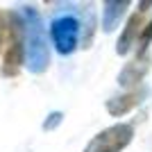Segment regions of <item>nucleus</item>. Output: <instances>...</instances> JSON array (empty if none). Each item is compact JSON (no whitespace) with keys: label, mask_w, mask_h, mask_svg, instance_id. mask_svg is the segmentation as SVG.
I'll return each instance as SVG.
<instances>
[{"label":"nucleus","mask_w":152,"mask_h":152,"mask_svg":"<svg viewBox=\"0 0 152 152\" xmlns=\"http://www.w3.org/2000/svg\"><path fill=\"white\" fill-rule=\"evenodd\" d=\"M23 48H25V66L30 73L39 75L50 66V45L45 39V27L34 7L23 9Z\"/></svg>","instance_id":"obj_1"},{"label":"nucleus","mask_w":152,"mask_h":152,"mask_svg":"<svg viewBox=\"0 0 152 152\" xmlns=\"http://www.w3.org/2000/svg\"><path fill=\"white\" fill-rule=\"evenodd\" d=\"M25 66V48H23V18L20 14L9 12V30L5 41V59L0 73L5 77H16Z\"/></svg>","instance_id":"obj_2"},{"label":"nucleus","mask_w":152,"mask_h":152,"mask_svg":"<svg viewBox=\"0 0 152 152\" xmlns=\"http://www.w3.org/2000/svg\"><path fill=\"white\" fill-rule=\"evenodd\" d=\"M132 136L134 127L129 123H118V125H111L102 129L100 134H95L84 152H123L132 143Z\"/></svg>","instance_id":"obj_3"},{"label":"nucleus","mask_w":152,"mask_h":152,"mask_svg":"<svg viewBox=\"0 0 152 152\" xmlns=\"http://www.w3.org/2000/svg\"><path fill=\"white\" fill-rule=\"evenodd\" d=\"M50 39L59 55H73L80 45V20L70 14L52 18L50 23Z\"/></svg>","instance_id":"obj_4"},{"label":"nucleus","mask_w":152,"mask_h":152,"mask_svg":"<svg viewBox=\"0 0 152 152\" xmlns=\"http://www.w3.org/2000/svg\"><path fill=\"white\" fill-rule=\"evenodd\" d=\"M150 7H152V2H141V5L136 7V12L129 16V20L125 23V30H123L121 39H118V45H116L118 55H127V52L136 45V41H139L143 27L148 25V14H150Z\"/></svg>","instance_id":"obj_5"},{"label":"nucleus","mask_w":152,"mask_h":152,"mask_svg":"<svg viewBox=\"0 0 152 152\" xmlns=\"http://www.w3.org/2000/svg\"><path fill=\"white\" fill-rule=\"evenodd\" d=\"M148 68H150V57L148 55H136L123 68L121 77H118V84H123V86H136V84H141V80L145 77Z\"/></svg>","instance_id":"obj_6"},{"label":"nucleus","mask_w":152,"mask_h":152,"mask_svg":"<svg viewBox=\"0 0 152 152\" xmlns=\"http://www.w3.org/2000/svg\"><path fill=\"white\" fill-rule=\"evenodd\" d=\"M143 95H145V89H132L127 91V93L118 95V98H111V100L107 102V111L111 116H125L129 114L134 107H139V102L143 100Z\"/></svg>","instance_id":"obj_7"},{"label":"nucleus","mask_w":152,"mask_h":152,"mask_svg":"<svg viewBox=\"0 0 152 152\" xmlns=\"http://www.w3.org/2000/svg\"><path fill=\"white\" fill-rule=\"evenodd\" d=\"M127 7H129L127 0H123V2H116V0L102 2V27H104V32H114L116 30V25H118L121 18L125 16Z\"/></svg>","instance_id":"obj_8"},{"label":"nucleus","mask_w":152,"mask_h":152,"mask_svg":"<svg viewBox=\"0 0 152 152\" xmlns=\"http://www.w3.org/2000/svg\"><path fill=\"white\" fill-rule=\"evenodd\" d=\"M7 30H9V12H5V9H0V52L5 50Z\"/></svg>","instance_id":"obj_9"},{"label":"nucleus","mask_w":152,"mask_h":152,"mask_svg":"<svg viewBox=\"0 0 152 152\" xmlns=\"http://www.w3.org/2000/svg\"><path fill=\"white\" fill-rule=\"evenodd\" d=\"M59 118H61V114H59V111H55V114H52L50 116V123H45V129H52V127H55V125H57V123H59Z\"/></svg>","instance_id":"obj_10"}]
</instances>
